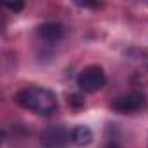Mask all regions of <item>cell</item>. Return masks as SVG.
I'll return each mask as SVG.
<instances>
[{
	"label": "cell",
	"mask_w": 148,
	"mask_h": 148,
	"mask_svg": "<svg viewBox=\"0 0 148 148\" xmlns=\"http://www.w3.org/2000/svg\"><path fill=\"white\" fill-rule=\"evenodd\" d=\"M16 101L23 108H26L37 115H42V117L52 115L59 106L56 92L47 87H42V86H28V87L21 89L16 94Z\"/></svg>",
	"instance_id": "1"
},
{
	"label": "cell",
	"mask_w": 148,
	"mask_h": 148,
	"mask_svg": "<svg viewBox=\"0 0 148 148\" xmlns=\"http://www.w3.org/2000/svg\"><path fill=\"white\" fill-rule=\"evenodd\" d=\"M77 84L84 92H96L99 89L105 87L106 84V75H105V70L98 64H91L86 66L77 77Z\"/></svg>",
	"instance_id": "2"
},
{
	"label": "cell",
	"mask_w": 148,
	"mask_h": 148,
	"mask_svg": "<svg viewBox=\"0 0 148 148\" xmlns=\"http://www.w3.org/2000/svg\"><path fill=\"white\" fill-rule=\"evenodd\" d=\"M71 141V131L66 129L63 124H54L44 129L40 136L42 148H66Z\"/></svg>",
	"instance_id": "3"
},
{
	"label": "cell",
	"mask_w": 148,
	"mask_h": 148,
	"mask_svg": "<svg viewBox=\"0 0 148 148\" xmlns=\"http://www.w3.org/2000/svg\"><path fill=\"white\" fill-rule=\"evenodd\" d=\"M112 108L119 113H134L146 108V96L143 92H127L112 101Z\"/></svg>",
	"instance_id": "4"
},
{
	"label": "cell",
	"mask_w": 148,
	"mask_h": 148,
	"mask_svg": "<svg viewBox=\"0 0 148 148\" xmlns=\"http://www.w3.org/2000/svg\"><path fill=\"white\" fill-rule=\"evenodd\" d=\"M37 35L40 38V42L47 44V45H54L58 42L63 40L64 37V26L61 23H56V21H49V23H44L37 28Z\"/></svg>",
	"instance_id": "5"
},
{
	"label": "cell",
	"mask_w": 148,
	"mask_h": 148,
	"mask_svg": "<svg viewBox=\"0 0 148 148\" xmlns=\"http://www.w3.org/2000/svg\"><path fill=\"white\" fill-rule=\"evenodd\" d=\"M94 139V134L91 131V127L87 125H75L71 129V143L77 146H87L91 145Z\"/></svg>",
	"instance_id": "6"
},
{
	"label": "cell",
	"mask_w": 148,
	"mask_h": 148,
	"mask_svg": "<svg viewBox=\"0 0 148 148\" xmlns=\"http://www.w3.org/2000/svg\"><path fill=\"white\" fill-rule=\"evenodd\" d=\"M5 7H7L9 11H12V12H18V11H21V9L25 7V4H23V2H14V4L5 2Z\"/></svg>",
	"instance_id": "7"
}]
</instances>
